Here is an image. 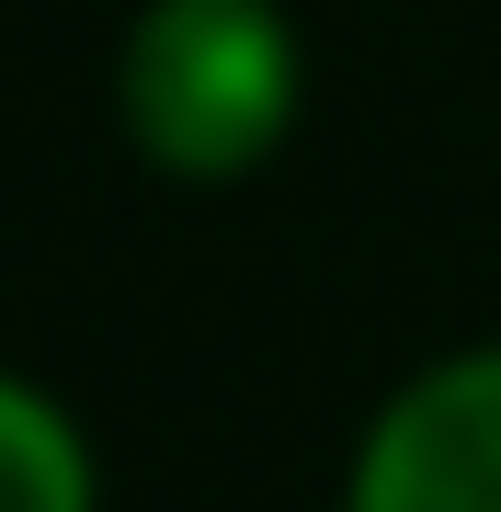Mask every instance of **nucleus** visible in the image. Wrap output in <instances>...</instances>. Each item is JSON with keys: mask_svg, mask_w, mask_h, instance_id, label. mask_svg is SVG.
<instances>
[{"mask_svg": "<svg viewBox=\"0 0 501 512\" xmlns=\"http://www.w3.org/2000/svg\"><path fill=\"white\" fill-rule=\"evenodd\" d=\"M297 114V46L262 0H160L126 46V126L160 171H251Z\"/></svg>", "mask_w": 501, "mask_h": 512, "instance_id": "nucleus-1", "label": "nucleus"}, {"mask_svg": "<svg viewBox=\"0 0 501 512\" xmlns=\"http://www.w3.org/2000/svg\"><path fill=\"white\" fill-rule=\"evenodd\" d=\"M353 512H501V353L422 376L365 433Z\"/></svg>", "mask_w": 501, "mask_h": 512, "instance_id": "nucleus-2", "label": "nucleus"}, {"mask_svg": "<svg viewBox=\"0 0 501 512\" xmlns=\"http://www.w3.org/2000/svg\"><path fill=\"white\" fill-rule=\"evenodd\" d=\"M0 512H92V456L35 387L0 376Z\"/></svg>", "mask_w": 501, "mask_h": 512, "instance_id": "nucleus-3", "label": "nucleus"}]
</instances>
